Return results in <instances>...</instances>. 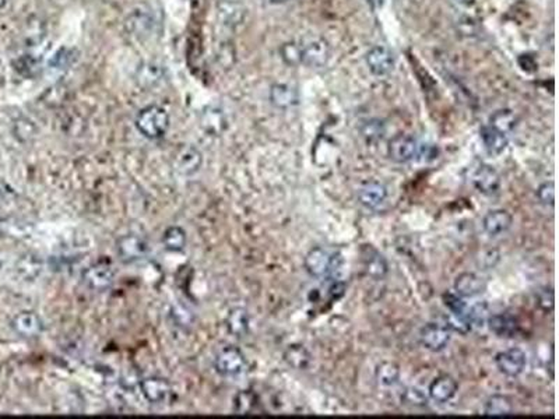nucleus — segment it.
Masks as SVG:
<instances>
[{"instance_id": "35", "label": "nucleus", "mask_w": 559, "mask_h": 419, "mask_svg": "<svg viewBox=\"0 0 559 419\" xmlns=\"http://www.w3.org/2000/svg\"><path fill=\"white\" fill-rule=\"evenodd\" d=\"M281 59L288 66H298L302 63V47L295 42H287L280 48Z\"/></svg>"}, {"instance_id": "5", "label": "nucleus", "mask_w": 559, "mask_h": 419, "mask_svg": "<svg viewBox=\"0 0 559 419\" xmlns=\"http://www.w3.org/2000/svg\"><path fill=\"white\" fill-rule=\"evenodd\" d=\"M420 341L425 349L441 352L450 342V330L439 323H428L420 331Z\"/></svg>"}, {"instance_id": "28", "label": "nucleus", "mask_w": 559, "mask_h": 419, "mask_svg": "<svg viewBox=\"0 0 559 419\" xmlns=\"http://www.w3.org/2000/svg\"><path fill=\"white\" fill-rule=\"evenodd\" d=\"M227 329L235 337H244L249 331V313L242 308L233 309L227 316Z\"/></svg>"}, {"instance_id": "10", "label": "nucleus", "mask_w": 559, "mask_h": 419, "mask_svg": "<svg viewBox=\"0 0 559 419\" xmlns=\"http://www.w3.org/2000/svg\"><path fill=\"white\" fill-rule=\"evenodd\" d=\"M388 200V187L377 180L363 183L358 190V201L368 209H377Z\"/></svg>"}, {"instance_id": "37", "label": "nucleus", "mask_w": 559, "mask_h": 419, "mask_svg": "<svg viewBox=\"0 0 559 419\" xmlns=\"http://www.w3.org/2000/svg\"><path fill=\"white\" fill-rule=\"evenodd\" d=\"M488 317H489V310H488V305L485 302H480V303L469 308L467 319L471 323V326L484 327V324L488 322Z\"/></svg>"}, {"instance_id": "29", "label": "nucleus", "mask_w": 559, "mask_h": 419, "mask_svg": "<svg viewBox=\"0 0 559 419\" xmlns=\"http://www.w3.org/2000/svg\"><path fill=\"white\" fill-rule=\"evenodd\" d=\"M513 412V405L506 395H491L484 405V415L487 416H506Z\"/></svg>"}, {"instance_id": "38", "label": "nucleus", "mask_w": 559, "mask_h": 419, "mask_svg": "<svg viewBox=\"0 0 559 419\" xmlns=\"http://www.w3.org/2000/svg\"><path fill=\"white\" fill-rule=\"evenodd\" d=\"M15 66L19 73H22L23 76H27V77H33L40 72V62L36 58H33L31 55L22 56Z\"/></svg>"}, {"instance_id": "45", "label": "nucleus", "mask_w": 559, "mask_h": 419, "mask_svg": "<svg viewBox=\"0 0 559 419\" xmlns=\"http://www.w3.org/2000/svg\"><path fill=\"white\" fill-rule=\"evenodd\" d=\"M363 136L365 137H369V140L370 139H374V137H379V136H382V133H384V129H382V122L379 123V122H377V120H370V122H368L366 125H365V129H363Z\"/></svg>"}, {"instance_id": "18", "label": "nucleus", "mask_w": 559, "mask_h": 419, "mask_svg": "<svg viewBox=\"0 0 559 419\" xmlns=\"http://www.w3.org/2000/svg\"><path fill=\"white\" fill-rule=\"evenodd\" d=\"M246 15V9L238 0H220L217 5V16L221 24L227 27L239 26Z\"/></svg>"}, {"instance_id": "26", "label": "nucleus", "mask_w": 559, "mask_h": 419, "mask_svg": "<svg viewBox=\"0 0 559 419\" xmlns=\"http://www.w3.org/2000/svg\"><path fill=\"white\" fill-rule=\"evenodd\" d=\"M284 361L297 370H306L310 367V365L313 362V356L308 351L306 347H304L301 344H292V345H288V348L285 349Z\"/></svg>"}, {"instance_id": "21", "label": "nucleus", "mask_w": 559, "mask_h": 419, "mask_svg": "<svg viewBox=\"0 0 559 419\" xmlns=\"http://www.w3.org/2000/svg\"><path fill=\"white\" fill-rule=\"evenodd\" d=\"M428 393H430V397H431L434 401L443 404V402L450 401V400L456 395V393H457V383H456V380H455L453 377H450V376H448V374H443V376L436 377V379L430 384Z\"/></svg>"}, {"instance_id": "14", "label": "nucleus", "mask_w": 559, "mask_h": 419, "mask_svg": "<svg viewBox=\"0 0 559 419\" xmlns=\"http://www.w3.org/2000/svg\"><path fill=\"white\" fill-rule=\"evenodd\" d=\"M513 224V219L509 212L503 208H496L488 212L482 219V230L487 235L495 238L506 234Z\"/></svg>"}, {"instance_id": "4", "label": "nucleus", "mask_w": 559, "mask_h": 419, "mask_svg": "<svg viewBox=\"0 0 559 419\" xmlns=\"http://www.w3.org/2000/svg\"><path fill=\"white\" fill-rule=\"evenodd\" d=\"M495 363L502 374L507 377H517L526 369L527 356L520 348H509L496 354Z\"/></svg>"}, {"instance_id": "46", "label": "nucleus", "mask_w": 559, "mask_h": 419, "mask_svg": "<svg viewBox=\"0 0 559 419\" xmlns=\"http://www.w3.org/2000/svg\"><path fill=\"white\" fill-rule=\"evenodd\" d=\"M523 61H526V63H523V62H519V65L521 66V69L524 70V72H527V73H533V72H535L537 70V63H535V61L530 56V55H521L520 56Z\"/></svg>"}, {"instance_id": "6", "label": "nucleus", "mask_w": 559, "mask_h": 419, "mask_svg": "<svg viewBox=\"0 0 559 419\" xmlns=\"http://www.w3.org/2000/svg\"><path fill=\"white\" fill-rule=\"evenodd\" d=\"M388 154L391 159L397 164L410 162L418 154V143L409 134H397L389 141Z\"/></svg>"}, {"instance_id": "47", "label": "nucleus", "mask_w": 559, "mask_h": 419, "mask_svg": "<svg viewBox=\"0 0 559 419\" xmlns=\"http://www.w3.org/2000/svg\"><path fill=\"white\" fill-rule=\"evenodd\" d=\"M456 2L462 6H473L475 3V0H456Z\"/></svg>"}, {"instance_id": "36", "label": "nucleus", "mask_w": 559, "mask_h": 419, "mask_svg": "<svg viewBox=\"0 0 559 419\" xmlns=\"http://www.w3.org/2000/svg\"><path fill=\"white\" fill-rule=\"evenodd\" d=\"M402 401L411 406H425V405H428L430 398L424 393V390H421L420 387L411 386L404 390V393L402 395Z\"/></svg>"}, {"instance_id": "23", "label": "nucleus", "mask_w": 559, "mask_h": 419, "mask_svg": "<svg viewBox=\"0 0 559 419\" xmlns=\"http://www.w3.org/2000/svg\"><path fill=\"white\" fill-rule=\"evenodd\" d=\"M480 136L481 140L484 143L485 150L491 154V155H501L506 147H507V137L505 133L494 129L492 126L487 125L482 126L480 130Z\"/></svg>"}, {"instance_id": "40", "label": "nucleus", "mask_w": 559, "mask_h": 419, "mask_svg": "<svg viewBox=\"0 0 559 419\" xmlns=\"http://www.w3.org/2000/svg\"><path fill=\"white\" fill-rule=\"evenodd\" d=\"M535 196L538 201L545 207H553L555 204V184L552 180L544 182L538 186Z\"/></svg>"}, {"instance_id": "27", "label": "nucleus", "mask_w": 559, "mask_h": 419, "mask_svg": "<svg viewBox=\"0 0 559 419\" xmlns=\"http://www.w3.org/2000/svg\"><path fill=\"white\" fill-rule=\"evenodd\" d=\"M164 69L157 63H143L136 72V81L139 86L150 88L159 84L164 79Z\"/></svg>"}, {"instance_id": "22", "label": "nucleus", "mask_w": 559, "mask_h": 419, "mask_svg": "<svg viewBox=\"0 0 559 419\" xmlns=\"http://www.w3.org/2000/svg\"><path fill=\"white\" fill-rule=\"evenodd\" d=\"M200 126L206 133L212 136H220L227 129V118L220 108L212 105L205 108L202 112Z\"/></svg>"}, {"instance_id": "12", "label": "nucleus", "mask_w": 559, "mask_h": 419, "mask_svg": "<svg viewBox=\"0 0 559 419\" xmlns=\"http://www.w3.org/2000/svg\"><path fill=\"white\" fill-rule=\"evenodd\" d=\"M150 252L147 241L137 235H125L118 241V253L125 262H137L144 259Z\"/></svg>"}, {"instance_id": "50", "label": "nucleus", "mask_w": 559, "mask_h": 419, "mask_svg": "<svg viewBox=\"0 0 559 419\" xmlns=\"http://www.w3.org/2000/svg\"><path fill=\"white\" fill-rule=\"evenodd\" d=\"M0 266H2V263H0Z\"/></svg>"}, {"instance_id": "19", "label": "nucleus", "mask_w": 559, "mask_h": 419, "mask_svg": "<svg viewBox=\"0 0 559 419\" xmlns=\"http://www.w3.org/2000/svg\"><path fill=\"white\" fill-rule=\"evenodd\" d=\"M330 56V49L326 41L316 40L302 48V63L309 68H323Z\"/></svg>"}, {"instance_id": "43", "label": "nucleus", "mask_w": 559, "mask_h": 419, "mask_svg": "<svg viewBox=\"0 0 559 419\" xmlns=\"http://www.w3.org/2000/svg\"><path fill=\"white\" fill-rule=\"evenodd\" d=\"M73 61H74L73 51H70L68 48H62L51 59V66L54 69H66L68 66L72 65Z\"/></svg>"}, {"instance_id": "33", "label": "nucleus", "mask_w": 559, "mask_h": 419, "mask_svg": "<svg viewBox=\"0 0 559 419\" xmlns=\"http://www.w3.org/2000/svg\"><path fill=\"white\" fill-rule=\"evenodd\" d=\"M377 380L385 386L392 387L400 380V369L393 362H382L377 369Z\"/></svg>"}, {"instance_id": "3", "label": "nucleus", "mask_w": 559, "mask_h": 419, "mask_svg": "<svg viewBox=\"0 0 559 419\" xmlns=\"http://www.w3.org/2000/svg\"><path fill=\"white\" fill-rule=\"evenodd\" d=\"M214 366L221 376L235 377L245 372L248 363L241 349L237 347H226L216 356Z\"/></svg>"}, {"instance_id": "32", "label": "nucleus", "mask_w": 559, "mask_h": 419, "mask_svg": "<svg viewBox=\"0 0 559 419\" xmlns=\"http://www.w3.org/2000/svg\"><path fill=\"white\" fill-rule=\"evenodd\" d=\"M516 125H517L516 115L510 109H499L489 119V126L505 134L512 132L516 127Z\"/></svg>"}, {"instance_id": "1", "label": "nucleus", "mask_w": 559, "mask_h": 419, "mask_svg": "<svg viewBox=\"0 0 559 419\" xmlns=\"http://www.w3.org/2000/svg\"><path fill=\"white\" fill-rule=\"evenodd\" d=\"M343 264L344 260L338 252L330 253L319 246L310 249L304 260L305 270L310 277L315 278H323L330 274H336L341 270Z\"/></svg>"}, {"instance_id": "25", "label": "nucleus", "mask_w": 559, "mask_h": 419, "mask_svg": "<svg viewBox=\"0 0 559 419\" xmlns=\"http://www.w3.org/2000/svg\"><path fill=\"white\" fill-rule=\"evenodd\" d=\"M270 101L274 106L287 109L298 104V91L288 84H274L270 90Z\"/></svg>"}, {"instance_id": "24", "label": "nucleus", "mask_w": 559, "mask_h": 419, "mask_svg": "<svg viewBox=\"0 0 559 419\" xmlns=\"http://www.w3.org/2000/svg\"><path fill=\"white\" fill-rule=\"evenodd\" d=\"M127 27L134 35L140 38L148 37L154 27V19L150 15V10H144L141 8L133 10V13L127 19Z\"/></svg>"}, {"instance_id": "31", "label": "nucleus", "mask_w": 559, "mask_h": 419, "mask_svg": "<svg viewBox=\"0 0 559 419\" xmlns=\"http://www.w3.org/2000/svg\"><path fill=\"white\" fill-rule=\"evenodd\" d=\"M162 244L169 252H180L186 246V232L180 227H169L162 235Z\"/></svg>"}, {"instance_id": "42", "label": "nucleus", "mask_w": 559, "mask_h": 419, "mask_svg": "<svg viewBox=\"0 0 559 419\" xmlns=\"http://www.w3.org/2000/svg\"><path fill=\"white\" fill-rule=\"evenodd\" d=\"M171 316H172L173 322H175L178 326H182V327L191 326V324L194 323V319H195L192 310H191L189 308L182 306V305L173 306V308H172V312H171Z\"/></svg>"}, {"instance_id": "13", "label": "nucleus", "mask_w": 559, "mask_h": 419, "mask_svg": "<svg viewBox=\"0 0 559 419\" xmlns=\"http://www.w3.org/2000/svg\"><path fill=\"white\" fill-rule=\"evenodd\" d=\"M115 273L111 266L97 263L90 266L84 273H83V281L84 284L94 291H105L111 288L113 284Z\"/></svg>"}, {"instance_id": "48", "label": "nucleus", "mask_w": 559, "mask_h": 419, "mask_svg": "<svg viewBox=\"0 0 559 419\" xmlns=\"http://www.w3.org/2000/svg\"><path fill=\"white\" fill-rule=\"evenodd\" d=\"M265 2L269 5H283V3H287L288 0H265Z\"/></svg>"}, {"instance_id": "44", "label": "nucleus", "mask_w": 559, "mask_h": 419, "mask_svg": "<svg viewBox=\"0 0 559 419\" xmlns=\"http://www.w3.org/2000/svg\"><path fill=\"white\" fill-rule=\"evenodd\" d=\"M537 302L538 306L544 310V312H552L553 309V292L551 288H544L542 291L538 292L537 295Z\"/></svg>"}, {"instance_id": "49", "label": "nucleus", "mask_w": 559, "mask_h": 419, "mask_svg": "<svg viewBox=\"0 0 559 419\" xmlns=\"http://www.w3.org/2000/svg\"><path fill=\"white\" fill-rule=\"evenodd\" d=\"M9 2H10V0H0V9H3Z\"/></svg>"}, {"instance_id": "30", "label": "nucleus", "mask_w": 559, "mask_h": 419, "mask_svg": "<svg viewBox=\"0 0 559 419\" xmlns=\"http://www.w3.org/2000/svg\"><path fill=\"white\" fill-rule=\"evenodd\" d=\"M16 270H17V273H19L23 278L31 281V280L37 278V277L41 274V271H42V262H41V259H40L38 256L29 253V255L23 256V258L17 262Z\"/></svg>"}, {"instance_id": "11", "label": "nucleus", "mask_w": 559, "mask_h": 419, "mask_svg": "<svg viewBox=\"0 0 559 419\" xmlns=\"http://www.w3.org/2000/svg\"><path fill=\"white\" fill-rule=\"evenodd\" d=\"M175 169L183 176L195 175L203 164L202 152L194 145L182 147L175 155Z\"/></svg>"}, {"instance_id": "16", "label": "nucleus", "mask_w": 559, "mask_h": 419, "mask_svg": "<svg viewBox=\"0 0 559 419\" xmlns=\"http://www.w3.org/2000/svg\"><path fill=\"white\" fill-rule=\"evenodd\" d=\"M12 329L24 338H33L41 334L44 329L42 319L34 312H22L12 320Z\"/></svg>"}, {"instance_id": "2", "label": "nucleus", "mask_w": 559, "mask_h": 419, "mask_svg": "<svg viewBox=\"0 0 559 419\" xmlns=\"http://www.w3.org/2000/svg\"><path fill=\"white\" fill-rule=\"evenodd\" d=\"M137 130L150 140H157L165 136L169 127L168 112L158 105L143 108L136 118Z\"/></svg>"}, {"instance_id": "7", "label": "nucleus", "mask_w": 559, "mask_h": 419, "mask_svg": "<svg viewBox=\"0 0 559 419\" xmlns=\"http://www.w3.org/2000/svg\"><path fill=\"white\" fill-rule=\"evenodd\" d=\"M471 180L474 187L485 196H494L501 189V176L496 169L488 164H480L474 169Z\"/></svg>"}, {"instance_id": "15", "label": "nucleus", "mask_w": 559, "mask_h": 419, "mask_svg": "<svg viewBox=\"0 0 559 419\" xmlns=\"http://www.w3.org/2000/svg\"><path fill=\"white\" fill-rule=\"evenodd\" d=\"M140 390L150 404H164L171 395V384L162 377H147L141 380Z\"/></svg>"}, {"instance_id": "41", "label": "nucleus", "mask_w": 559, "mask_h": 419, "mask_svg": "<svg viewBox=\"0 0 559 419\" xmlns=\"http://www.w3.org/2000/svg\"><path fill=\"white\" fill-rule=\"evenodd\" d=\"M15 134H16V137L19 139V140H22V141H29L30 139H33L34 136H36V133H37V129H36V126H34V123L31 122V120H29V119H19L16 123H15Z\"/></svg>"}, {"instance_id": "9", "label": "nucleus", "mask_w": 559, "mask_h": 419, "mask_svg": "<svg viewBox=\"0 0 559 419\" xmlns=\"http://www.w3.org/2000/svg\"><path fill=\"white\" fill-rule=\"evenodd\" d=\"M365 59L369 70L379 77L389 74L395 68L393 54L384 45H377L374 48H370Z\"/></svg>"}, {"instance_id": "20", "label": "nucleus", "mask_w": 559, "mask_h": 419, "mask_svg": "<svg viewBox=\"0 0 559 419\" xmlns=\"http://www.w3.org/2000/svg\"><path fill=\"white\" fill-rule=\"evenodd\" d=\"M489 330L502 338H512L519 333V322L509 313H496L488 317Z\"/></svg>"}, {"instance_id": "34", "label": "nucleus", "mask_w": 559, "mask_h": 419, "mask_svg": "<svg viewBox=\"0 0 559 419\" xmlns=\"http://www.w3.org/2000/svg\"><path fill=\"white\" fill-rule=\"evenodd\" d=\"M442 299H443L445 306L450 310V315L460 316V317H467L470 306H467V303L463 301V298L459 297L456 292L455 294L453 292H445L442 295Z\"/></svg>"}, {"instance_id": "39", "label": "nucleus", "mask_w": 559, "mask_h": 419, "mask_svg": "<svg viewBox=\"0 0 559 419\" xmlns=\"http://www.w3.org/2000/svg\"><path fill=\"white\" fill-rule=\"evenodd\" d=\"M256 405V395L248 390L239 391L235 397V411L239 413L251 412Z\"/></svg>"}, {"instance_id": "17", "label": "nucleus", "mask_w": 559, "mask_h": 419, "mask_svg": "<svg viewBox=\"0 0 559 419\" xmlns=\"http://www.w3.org/2000/svg\"><path fill=\"white\" fill-rule=\"evenodd\" d=\"M453 288L455 292L462 298H475L485 291L487 284L480 276L466 271L456 277Z\"/></svg>"}, {"instance_id": "8", "label": "nucleus", "mask_w": 559, "mask_h": 419, "mask_svg": "<svg viewBox=\"0 0 559 419\" xmlns=\"http://www.w3.org/2000/svg\"><path fill=\"white\" fill-rule=\"evenodd\" d=\"M361 260L366 274L375 280H384L389 273V264L384 255H381L372 245L361 248Z\"/></svg>"}]
</instances>
